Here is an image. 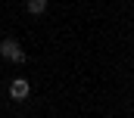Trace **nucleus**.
I'll list each match as a JSON object with an SVG mask.
<instances>
[{
	"instance_id": "f257e3e1",
	"label": "nucleus",
	"mask_w": 134,
	"mask_h": 118,
	"mask_svg": "<svg viewBox=\"0 0 134 118\" xmlns=\"http://www.w3.org/2000/svg\"><path fill=\"white\" fill-rule=\"evenodd\" d=\"M0 56H3V59H9V62H16V65L28 62L25 50L19 47V40H16V37H3V40H0Z\"/></svg>"
},
{
	"instance_id": "f03ea898",
	"label": "nucleus",
	"mask_w": 134,
	"mask_h": 118,
	"mask_svg": "<svg viewBox=\"0 0 134 118\" xmlns=\"http://www.w3.org/2000/svg\"><path fill=\"white\" fill-rule=\"evenodd\" d=\"M28 93H31V84H28L25 78H16V81L9 84V96H13L16 103H22V99H28Z\"/></svg>"
},
{
	"instance_id": "7ed1b4c3",
	"label": "nucleus",
	"mask_w": 134,
	"mask_h": 118,
	"mask_svg": "<svg viewBox=\"0 0 134 118\" xmlns=\"http://www.w3.org/2000/svg\"><path fill=\"white\" fill-rule=\"evenodd\" d=\"M25 9L31 16H41V13H47V0H25Z\"/></svg>"
}]
</instances>
